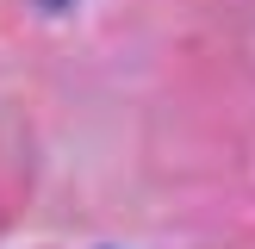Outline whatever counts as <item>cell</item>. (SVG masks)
<instances>
[{"label": "cell", "instance_id": "1", "mask_svg": "<svg viewBox=\"0 0 255 249\" xmlns=\"http://www.w3.org/2000/svg\"><path fill=\"white\" fill-rule=\"evenodd\" d=\"M37 6H50V12H56V6H69V0H37Z\"/></svg>", "mask_w": 255, "mask_h": 249}]
</instances>
